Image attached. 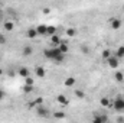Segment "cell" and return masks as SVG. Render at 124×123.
<instances>
[{
    "label": "cell",
    "mask_w": 124,
    "mask_h": 123,
    "mask_svg": "<svg viewBox=\"0 0 124 123\" xmlns=\"http://www.w3.org/2000/svg\"><path fill=\"white\" fill-rule=\"evenodd\" d=\"M43 54H45V57H46V58H49V60L55 61V60L61 55L62 52L59 51V48H51V49H45V51H43Z\"/></svg>",
    "instance_id": "obj_1"
},
{
    "label": "cell",
    "mask_w": 124,
    "mask_h": 123,
    "mask_svg": "<svg viewBox=\"0 0 124 123\" xmlns=\"http://www.w3.org/2000/svg\"><path fill=\"white\" fill-rule=\"evenodd\" d=\"M113 107L116 112H123L124 110V97H117L116 100H113Z\"/></svg>",
    "instance_id": "obj_2"
},
{
    "label": "cell",
    "mask_w": 124,
    "mask_h": 123,
    "mask_svg": "<svg viewBox=\"0 0 124 123\" xmlns=\"http://www.w3.org/2000/svg\"><path fill=\"white\" fill-rule=\"evenodd\" d=\"M107 65L110 67V68H118V65H120V58L118 57H116V55H111V57H108L107 60Z\"/></svg>",
    "instance_id": "obj_3"
},
{
    "label": "cell",
    "mask_w": 124,
    "mask_h": 123,
    "mask_svg": "<svg viewBox=\"0 0 124 123\" xmlns=\"http://www.w3.org/2000/svg\"><path fill=\"white\" fill-rule=\"evenodd\" d=\"M110 26H111L113 31H118V29L123 26V22H121L120 18H111V19H110Z\"/></svg>",
    "instance_id": "obj_4"
},
{
    "label": "cell",
    "mask_w": 124,
    "mask_h": 123,
    "mask_svg": "<svg viewBox=\"0 0 124 123\" xmlns=\"http://www.w3.org/2000/svg\"><path fill=\"white\" fill-rule=\"evenodd\" d=\"M36 114L40 116V117H48L49 116V110L46 107H43L42 104H39V106H36Z\"/></svg>",
    "instance_id": "obj_5"
},
{
    "label": "cell",
    "mask_w": 124,
    "mask_h": 123,
    "mask_svg": "<svg viewBox=\"0 0 124 123\" xmlns=\"http://www.w3.org/2000/svg\"><path fill=\"white\" fill-rule=\"evenodd\" d=\"M56 101H58L59 104H62V106H68V104H69V100H68V97H66L65 94H58V96H56Z\"/></svg>",
    "instance_id": "obj_6"
},
{
    "label": "cell",
    "mask_w": 124,
    "mask_h": 123,
    "mask_svg": "<svg viewBox=\"0 0 124 123\" xmlns=\"http://www.w3.org/2000/svg\"><path fill=\"white\" fill-rule=\"evenodd\" d=\"M100 104H101L102 107H111V106H113V100L108 98V97H101Z\"/></svg>",
    "instance_id": "obj_7"
},
{
    "label": "cell",
    "mask_w": 124,
    "mask_h": 123,
    "mask_svg": "<svg viewBox=\"0 0 124 123\" xmlns=\"http://www.w3.org/2000/svg\"><path fill=\"white\" fill-rule=\"evenodd\" d=\"M3 29L6 32H12L15 29V23L10 22V20H4V22H3Z\"/></svg>",
    "instance_id": "obj_8"
},
{
    "label": "cell",
    "mask_w": 124,
    "mask_h": 123,
    "mask_svg": "<svg viewBox=\"0 0 124 123\" xmlns=\"http://www.w3.org/2000/svg\"><path fill=\"white\" fill-rule=\"evenodd\" d=\"M35 74H36V77H39V78H45V77H46V71H45L43 67H36Z\"/></svg>",
    "instance_id": "obj_9"
},
{
    "label": "cell",
    "mask_w": 124,
    "mask_h": 123,
    "mask_svg": "<svg viewBox=\"0 0 124 123\" xmlns=\"http://www.w3.org/2000/svg\"><path fill=\"white\" fill-rule=\"evenodd\" d=\"M75 83H77L75 77H66V78H65V81H63V86H65V87H74V86H75Z\"/></svg>",
    "instance_id": "obj_10"
},
{
    "label": "cell",
    "mask_w": 124,
    "mask_h": 123,
    "mask_svg": "<svg viewBox=\"0 0 124 123\" xmlns=\"http://www.w3.org/2000/svg\"><path fill=\"white\" fill-rule=\"evenodd\" d=\"M32 54H33V48H32L31 45H25L23 49H22V55L23 57H31Z\"/></svg>",
    "instance_id": "obj_11"
},
{
    "label": "cell",
    "mask_w": 124,
    "mask_h": 123,
    "mask_svg": "<svg viewBox=\"0 0 124 123\" xmlns=\"http://www.w3.org/2000/svg\"><path fill=\"white\" fill-rule=\"evenodd\" d=\"M58 48H59V51H61L62 54H66V52L69 51V46H68V41H61V44L58 45Z\"/></svg>",
    "instance_id": "obj_12"
},
{
    "label": "cell",
    "mask_w": 124,
    "mask_h": 123,
    "mask_svg": "<svg viewBox=\"0 0 124 123\" xmlns=\"http://www.w3.org/2000/svg\"><path fill=\"white\" fill-rule=\"evenodd\" d=\"M107 120H108V117H107V116H100V114H95V116H94V119H93L94 123H105Z\"/></svg>",
    "instance_id": "obj_13"
},
{
    "label": "cell",
    "mask_w": 124,
    "mask_h": 123,
    "mask_svg": "<svg viewBox=\"0 0 124 123\" xmlns=\"http://www.w3.org/2000/svg\"><path fill=\"white\" fill-rule=\"evenodd\" d=\"M36 36H38L36 28H31V29H28V32H26V38H28V39H33V38H36Z\"/></svg>",
    "instance_id": "obj_14"
},
{
    "label": "cell",
    "mask_w": 124,
    "mask_h": 123,
    "mask_svg": "<svg viewBox=\"0 0 124 123\" xmlns=\"http://www.w3.org/2000/svg\"><path fill=\"white\" fill-rule=\"evenodd\" d=\"M17 74H19L22 78H26V77L29 75V70H28L26 67H20V68H19V71H17Z\"/></svg>",
    "instance_id": "obj_15"
},
{
    "label": "cell",
    "mask_w": 124,
    "mask_h": 123,
    "mask_svg": "<svg viewBox=\"0 0 124 123\" xmlns=\"http://www.w3.org/2000/svg\"><path fill=\"white\" fill-rule=\"evenodd\" d=\"M61 41H62V39L56 35V33H55V35H51V44H52V45H55V46H56V45H59V44H61Z\"/></svg>",
    "instance_id": "obj_16"
},
{
    "label": "cell",
    "mask_w": 124,
    "mask_h": 123,
    "mask_svg": "<svg viewBox=\"0 0 124 123\" xmlns=\"http://www.w3.org/2000/svg\"><path fill=\"white\" fill-rule=\"evenodd\" d=\"M114 80H116L117 83H123V81H124V72L117 71V72L114 74Z\"/></svg>",
    "instance_id": "obj_17"
},
{
    "label": "cell",
    "mask_w": 124,
    "mask_h": 123,
    "mask_svg": "<svg viewBox=\"0 0 124 123\" xmlns=\"http://www.w3.org/2000/svg\"><path fill=\"white\" fill-rule=\"evenodd\" d=\"M46 29H48L46 25H39L36 28V32H38V35H46Z\"/></svg>",
    "instance_id": "obj_18"
},
{
    "label": "cell",
    "mask_w": 124,
    "mask_h": 123,
    "mask_svg": "<svg viewBox=\"0 0 124 123\" xmlns=\"http://www.w3.org/2000/svg\"><path fill=\"white\" fill-rule=\"evenodd\" d=\"M116 57H118L120 60L124 58V45H121V46L117 48V51H116Z\"/></svg>",
    "instance_id": "obj_19"
},
{
    "label": "cell",
    "mask_w": 124,
    "mask_h": 123,
    "mask_svg": "<svg viewBox=\"0 0 124 123\" xmlns=\"http://www.w3.org/2000/svg\"><path fill=\"white\" fill-rule=\"evenodd\" d=\"M74 93H75V96H77L78 98H85V97H87L85 91H82V90H79V88H75V90H74Z\"/></svg>",
    "instance_id": "obj_20"
},
{
    "label": "cell",
    "mask_w": 124,
    "mask_h": 123,
    "mask_svg": "<svg viewBox=\"0 0 124 123\" xmlns=\"http://www.w3.org/2000/svg\"><path fill=\"white\" fill-rule=\"evenodd\" d=\"M111 55H113V52H111L110 49H107V48H105V49L101 52V57H102V60H107V58H108V57H111Z\"/></svg>",
    "instance_id": "obj_21"
},
{
    "label": "cell",
    "mask_w": 124,
    "mask_h": 123,
    "mask_svg": "<svg viewBox=\"0 0 124 123\" xmlns=\"http://www.w3.org/2000/svg\"><path fill=\"white\" fill-rule=\"evenodd\" d=\"M56 33V26H54V25H51V26H48V29H46V35H55Z\"/></svg>",
    "instance_id": "obj_22"
},
{
    "label": "cell",
    "mask_w": 124,
    "mask_h": 123,
    "mask_svg": "<svg viewBox=\"0 0 124 123\" xmlns=\"http://www.w3.org/2000/svg\"><path fill=\"white\" fill-rule=\"evenodd\" d=\"M66 35L68 36H77V29L75 28H68L66 29Z\"/></svg>",
    "instance_id": "obj_23"
},
{
    "label": "cell",
    "mask_w": 124,
    "mask_h": 123,
    "mask_svg": "<svg viewBox=\"0 0 124 123\" xmlns=\"http://www.w3.org/2000/svg\"><path fill=\"white\" fill-rule=\"evenodd\" d=\"M54 117L55 119H65V113L63 112H55L54 113Z\"/></svg>",
    "instance_id": "obj_24"
},
{
    "label": "cell",
    "mask_w": 124,
    "mask_h": 123,
    "mask_svg": "<svg viewBox=\"0 0 124 123\" xmlns=\"http://www.w3.org/2000/svg\"><path fill=\"white\" fill-rule=\"evenodd\" d=\"M23 91H25V93H32V91H33V86L25 84V86H23Z\"/></svg>",
    "instance_id": "obj_25"
},
{
    "label": "cell",
    "mask_w": 124,
    "mask_h": 123,
    "mask_svg": "<svg viewBox=\"0 0 124 123\" xmlns=\"http://www.w3.org/2000/svg\"><path fill=\"white\" fill-rule=\"evenodd\" d=\"M81 51H82L85 55H90V52H91V51H90V48H88L87 45H81Z\"/></svg>",
    "instance_id": "obj_26"
},
{
    "label": "cell",
    "mask_w": 124,
    "mask_h": 123,
    "mask_svg": "<svg viewBox=\"0 0 124 123\" xmlns=\"http://www.w3.org/2000/svg\"><path fill=\"white\" fill-rule=\"evenodd\" d=\"M33 83H35V81H33V78H32L31 75H28V77L25 78V84H29V86H33Z\"/></svg>",
    "instance_id": "obj_27"
},
{
    "label": "cell",
    "mask_w": 124,
    "mask_h": 123,
    "mask_svg": "<svg viewBox=\"0 0 124 123\" xmlns=\"http://www.w3.org/2000/svg\"><path fill=\"white\" fill-rule=\"evenodd\" d=\"M6 42H7V38H6L3 33H0V44H1V45H4Z\"/></svg>",
    "instance_id": "obj_28"
},
{
    "label": "cell",
    "mask_w": 124,
    "mask_h": 123,
    "mask_svg": "<svg viewBox=\"0 0 124 123\" xmlns=\"http://www.w3.org/2000/svg\"><path fill=\"white\" fill-rule=\"evenodd\" d=\"M42 101H43V98H42V97H39V98H36V100H35V104H36V106H39V104H42Z\"/></svg>",
    "instance_id": "obj_29"
},
{
    "label": "cell",
    "mask_w": 124,
    "mask_h": 123,
    "mask_svg": "<svg viewBox=\"0 0 124 123\" xmlns=\"http://www.w3.org/2000/svg\"><path fill=\"white\" fill-rule=\"evenodd\" d=\"M4 97H6V93H4L3 90H1V88H0V100H3Z\"/></svg>",
    "instance_id": "obj_30"
},
{
    "label": "cell",
    "mask_w": 124,
    "mask_h": 123,
    "mask_svg": "<svg viewBox=\"0 0 124 123\" xmlns=\"http://www.w3.org/2000/svg\"><path fill=\"white\" fill-rule=\"evenodd\" d=\"M42 13H43V15H49V13H51V9H48V7H46V9H43V10H42Z\"/></svg>",
    "instance_id": "obj_31"
},
{
    "label": "cell",
    "mask_w": 124,
    "mask_h": 123,
    "mask_svg": "<svg viewBox=\"0 0 124 123\" xmlns=\"http://www.w3.org/2000/svg\"><path fill=\"white\" fill-rule=\"evenodd\" d=\"M117 122H124V117H117Z\"/></svg>",
    "instance_id": "obj_32"
},
{
    "label": "cell",
    "mask_w": 124,
    "mask_h": 123,
    "mask_svg": "<svg viewBox=\"0 0 124 123\" xmlns=\"http://www.w3.org/2000/svg\"><path fill=\"white\" fill-rule=\"evenodd\" d=\"M1 9H3V3L0 1V12H1Z\"/></svg>",
    "instance_id": "obj_33"
},
{
    "label": "cell",
    "mask_w": 124,
    "mask_h": 123,
    "mask_svg": "<svg viewBox=\"0 0 124 123\" xmlns=\"http://www.w3.org/2000/svg\"><path fill=\"white\" fill-rule=\"evenodd\" d=\"M123 10H124V6H123Z\"/></svg>",
    "instance_id": "obj_34"
}]
</instances>
